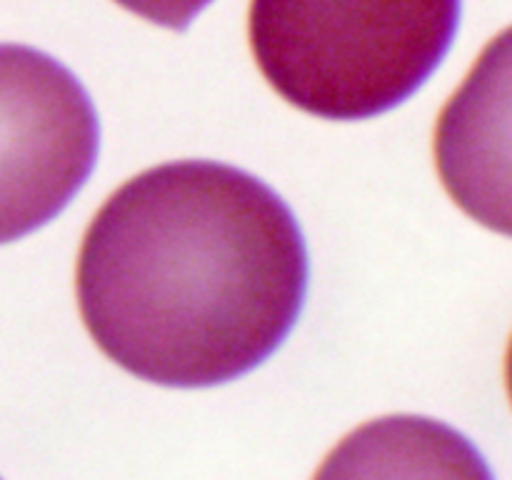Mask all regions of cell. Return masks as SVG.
Here are the masks:
<instances>
[{"label": "cell", "instance_id": "1", "mask_svg": "<svg viewBox=\"0 0 512 480\" xmlns=\"http://www.w3.org/2000/svg\"><path fill=\"white\" fill-rule=\"evenodd\" d=\"M83 323L113 363L168 388L258 368L293 330L308 248L270 185L180 160L120 185L85 230L75 273Z\"/></svg>", "mask_w": 512, "mask_h": 480}, {"label": "cell", "instance_id": "2", "mask_svg": "<svg viewBox=\"0 0 512 480\" xmlns=\"http://www.w3.org/2000/svg\"><path fill=\"white\" fill-rule=\"evenodd\" d=\"M463 0H250L260 73L328 120L388 113L423 88L458 33Z\"/></svg>", "mask_w": 512, "mask_h": 480}, {"label": "cell", "instance_id": "3", "mask_svg": "<svg viewBox=\"0 0 512 480\" xmlns=\"http://www.w3.org/2000/svg\"><path fill=\"white\" fill-rule=\"evenodd\" d=\"M88 90L53 55L0 43V245L63 213L95 168Z\"/></svg>", "mask_w": 512, "mask_h": 480}, {"label": "cell", "instance_id": "4", "mask_svg": "<svg viewBox=\"0 0 512 480\" xmlns=\"http://www.w3.org/2000/svg\"><path fill=\"white\" fill-rule=\"evenodd\" d=\"M130 13L170 30H188L213 0H115Z\"/></svg>", "mask_w": 512, "mask_h": 480}]
</instances>
